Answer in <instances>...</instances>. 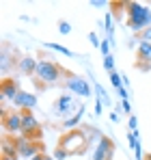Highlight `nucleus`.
Returning <instances> with one entry per match:
<instances>
[{
  "mask_svg": "<svg viewBox=\"0 0 151 160\" xmlns=\"http://www.w3.org/2000/svg\"><path fill=\"white\" fill-rule=\"evenodd\" d=\"M127 26L132 28L136 35H140L145 28L151 26V9L143 2H127Z\"/></svg>",
  "mask_w": 151,
  "mask_h": 160,
  "instance_id": "nucleus-1",
  "label": "nucleus"
},
{
  "mask_svg": "<svg viewBox=\"0 0 151 160\" xmlns=\"http://www.w3.org/2000/svg\"><path fill=\"white\" fill-rule=\"evenodd\" d=\"M89 41H91V43H93V46H95V48L100 50L101 41H100V35H97V32H89Z\"/></svg>",
  "mask_w": 151,
  "mask_h": 160,
  "instance_id": "nucleus-25",
  "label": "nucleus"
},
{
  "mask_svg": "<svg viewBox=\"0 0 151 160\" xmlns=\"http://www.w3.org/2000/svg\"><path fill=\"white\" fill-rule=\"evenodd\" d=\"M22 89H20V84H17V80L15 78H4L2 80V87H0V95H2V102L4 100H15V95L20 93Z\"/></svg>",
  "mask_w": 151,
  "mask_h": 160,
  "instance_id": "nucleus-11",
  "label": "nucleus"
},
{
  "mask_svg": "<svg viewBox=\"0 0 151 160\" xmlns=\"http://www.w3.org/2000/svg\"><path fill=\"white\" fill-rule=\"evenodd\" d=\"M91 4H93V7H97V9H100V7H106V2H101V0H93Z\"/></svg>",
  "mask_w": 151,
  "mask_h": 160,
  "instance_id": "nucleus-31",
  "label": "nucleus"
},
{
  "mask_svg": "<svg viewBox=\"0 0 151 160\" xmlns=\"http://www.w3.org/2000/svg\"><path fill=\"white\" fill-rule=\"evenodd\" d=\"M37 65H39V61L32 58V56H22V58L17 61V69H20V74H24V76L37 74Z\"/></svg>",
  "mask_w": 151,
  "mask_h": 160,
  "instance_id": "nucleus-13",
  "label": "nucleus"
},
{
  "mask_svg": "<svg viewBox=\"0 0 151 160\" xmlns=\"http://www.w3.org/2000/svg\"><path fill=\"white\" fill-rule=\"evenodd\" d=\"M114 149H117L114 141L110 136H104L101 134L100 138H97V143H95V147H93L91 160H112L114 158Z\"/></svg>",
  "mask_w": 151,
  "mask_h": 160,
  "instance_id": "nucleus-6",
  "label": "nucleus"
},
{
  "mask_svg": "<svg viewBox=\"0 0 151 160\" xmlns=\"http://www.w3.org/2000/svg\"><path fill=\"white\" fill-rule=\"evenodd\" d=\"M110 121H112V123H119V115H117V112H110Z\"/></svg>",
  "mask_w": 151,
  "mask_h": 160,
  "instance_id": "nucleus-30",
  "label": "nucleus"
},
{
  "mask_svg": "<svg viewBox=\"0 0 151 160\" xmlns=\"http://www.w3.org/2000/svg\"><path fill=\"white\" fill-rule=\"evenodd\" d=\"M52 158H54V160H67V152H65V149H61V147H56Z\"/></svg>",
  "mask_w": 151,
  "mask_h": 160,
  "instance_id": "nucleus-24",
  "label": "nucleus"
},
{
  "mask_svg": "<svg viewBox=\"0 0 151 160\" xmlns=\"http://www.w3.org/2000/svg\"><path fill=\"white\" fill-rule=\"evenodd\" d=\"M110 48H112V43H110L108 39H101L100 52H101V56H104V58H106V56H110Z\"/></svg>",
  "mask_w": 151,
  "mask_h": 160,
  "instance_id": "nucleus-21",
  "label": "nucleus"
},
{
  "mask_svg": "<svg viewBox=\"0 0 151 160\" xmlns=\"http://www.w3.org/2000/svg\"><path fill=\"white\" fill-rule=\"evenodd\" d=\"M101 108H104V102L101 100H95V115H101Z\"/></svg>",
  "mask_w": 151,
  "mask_h": 160,
  "instance_id": "nucleus-29",
  "label": "nucleus"
},
{
  "mask_svg": "<svg viewBox=\"0 0 151 160\" xmlns=\"http://www.w3.org/2000/svg\"><path fill=\"white\" fill-rule=\"evenodd\" d=\"M58 147H61V149H65V152H67V156H80V154H84V152H86V147H89V132H86L84 128L69 130V132L61 138Z\"/></svg>",
  "mask_w": 151,
  "mask_h": 160,
  "instance_id": "nucleus-2",
  "label": "nucleus"
},
{
  "mask_svg": "<svg viewBox=\"0 0 151 160\" xmlns=\"http://www.w3.org/2000/svg\"><path fill=\"white\" fill-rule=\"evenodd\" d=\"M22 115H24V119H22V134L32 138V134H37V130H39V121H37L32 110H22Z\"/></svg>",
  "mask_w": 151,
  "mask_h": 160,
  "instance_id": "nucleus-10",
  "label": "nucleus"
},
{
  "mask_svg": "<svg viewBox=\"0 0 151 160\" xmlns=\"http://www.w3.org/2000/svg\"><path fill=\"white\" fill-rule=\"evenodd\" d=\"M82 106L78 100H76L74 95H58V100L54 102V115H58V117H65V119H69L71 115L78 112V108Z\"/></svg>",
  "mask_w": 151,
  "mask_h": 160,
  "instance_id": "nucleus-5",
  "label": "nucleus"
},
{
  "mask_svg": "<svg viewBox=\"0 0 151 160\" xmlns=\"http://www.w3.org/2000/svg\"><path fill=\"white\" fill-rule=\"evenodd\" d=\"M15 145H17V156L20 158H35L37 154H41V145L35 143L28 136H15Z\"/></svg>",
  "mask_w": 151,
  "mask_h": 160,
  "instance_id": "nucleus-7",
  "label": "nucleus"
},
{
  "mask_svg": "<svg viewBox=\"0 0 151 160\" xmlns=\"http://www.w3.org/2000/svg\"><path fill=\"white\" fill-rule=\"evenodd\" d=\"M82 115H84V104L78 108V112L71 115L69 119H63V128H65V130H76V128L80 126V121H82Z\"/></svg>",
  "mask_w": 151,
  "mask_h": 160,
  "instance_id": "nucleus-14",
  "label": "nucleus"
},
{
  "mask_svg": "<svg viewBox=\"0 0 151 160\" xmlns=\"http://www.w3.org/2000/svg\"><path fill=\"white\" fill-rule=\"evenodd\" d=\"M2 160H17V158H13V156H2Z\"/></svg>",
  "mask_w": 151,
  "mask_h": 160,
  "instance_id": "nucleus-33",
  "label": "nucleus"
},
{
  "mask_svg": "<svg viewBox=\"0 0 151 160\" xmlns=\"http://www.w3.org/2000/svg\"><path fill=\"white\" fill-rule=\"evenodd\" d=\"M93 89H95V95H97V100H101L106 106L110 104V98H108V93L104 91V87L101 84H97V82H93Z\"/></svg>",
  "mask_w": 151,
  "mask_h": 160,
  "instance_id": "nucleus-18",
  "label": "nucleus"
},
{
  "mask_svg": "<svg viewBox=\"0 0 151 160\" xmlns=\"http://www.w3.org/2000/svg\"><path fill=\"white\" fill-rule=\"evenodd\" d=\"M121 112L132 115V104H129V100H123V102H121Z\"/></svg>",
  "mask_w": 151,
  "mask_h": 160,
  "instance_id": "nucleus-28",
  "label": "nucleus"
},
{
  "mask_svg": "<svg viewBox=\"0 0 151 160\" xmlns=\"http://www.w3.org/2000/svg\"><path fill=\"white\" fill-rule=\"evenodd\" d=\"M117 93H119V100H121V102H123V100H129V91H127V87L117 89Z\"/></svg>",
  "mask_w": 151,
  "mask_h": 160,
  "instance_id": "nucleus-27",
  "label": "nucleus"
},
{
  "mask_svg": "<svg viewBox=\"0 0 151 160\" xmlns=\"http://www.w3.org/2000/svg\"><path fill=\"white\" fill-rule=\"evenodd\" d=\"M127 128H129V132H136V130H138V119H136V115H129Z\"/></svg>",
  "mask_w": 151,
  "mask_h": 160,
  "instance_id": "nucleus-23",
  "label": "nucleus"
},
{
  "mask_svg": "<svg viewBox=\"0 0 151 160\" xmlns=\"http://www.w3.org/2000/svg\"><path fill=\"white\" fill-rule=\"evenodd\" d=\"M136 54H138L140 69H149V65H151V43L149 41H140L138 48H136Z\"/></svg>",
  "mask_w": 151,
  "mask_h": 160,
  "instance_id": "nucleus-12",
  "label": "nucleus"
},
{
  "mask_svg": "<svg viewBox=\"0 0 151 160\" xmlns=\"http://www.w3.org/2000/svg\"><path fill=\"white\" fill-rule=\"evenodd\" d=\"M22 119H24L22 110H20V112H15V108H13V110H2V128L9 134H20L22 132Z\"/></svg>",
  "mask_w": 151,
  "mask_h": 160,
  "instance_id": "nucleus-8",
  "label": "nucleus"
},
{
  "mask_svg": "<svg viewBox=\"0 0 151 160\" xmlns=\"http://www.w3.org/2000/svg\"><path fill=\"white\" fill-rule=\"evenodd\" d=\"M63 69L61 65L54 61V58H41L39 65H37V80L41 82V87H48V84H56L58 80L63 78Z\"/></svg>",
  "mask_w": 151,
  "mask_h": 160,
  "instance_id": "nucleus-3",
  "label": "nucleus"
},
{
  "mask_svg": "<svg viewBox=\"0 0 151 160\" xmlns=\"http://www.w3.org/2000/svg\"><path fill=\"white\" fill-rule=\"evenodd\" d=\"M30 160H46V154H37L35 158H30Z\"/></svg>",
  "mask_w": 151,
  "mask_h": 160,
  "instance_id": "nucleus-32",
  "label": "nucleus"
},
{
  "mask_svg": "<svg viewBox=\"0 0 151 160\" xmlns=\"http://www.w3.org/2000/svg\"><path fill=\"white\" fill-rule=\"evenodd\" d=\"M104 69H106L108 74H112V72H114V56H112V54L104 58Z\"/></svg>",
  "mask_w": 151,
  "mask_h": 160,
  "instance_id": "nucleus-20",
  "label": "nucleus"
},
{
  "mask_svg": "<svg viewBox=\"0 0 151 160\" xmlns=\"http://www.w3.org/2000/svg\"><path fill=\"white\" fill-rule=\"evenodd\" d=\"M108 78H110V84H112L114 89H121V87H123V76H121V74H119L117 69H114V72H112V74H110Z\"/></svg>",
  "mask_w": 151,
  "mask_h": 160,
  "instance_id": "nucleus-19",
  "label": "nucleus"
},
{
  "mask_svg": "<svg viewBox=\"0 0 151 160\" xmlns=\"http://www.w3.org/2000/svg\"><path fill=\"white\" fill-rule=\"evenodd\" d=\"M104 30H106V35H108V41H110L112 46H117V43H114V22H112V13H106V18H104Z\"/></svg>",
  "mask_w": 151,
  "mask_h": 160,
  "instance_id": "nucleus-16",
  "label": "nucleus"
},
{
  "mask_svg": "<svg viewBox=\"0 0 151 160\" xmlns=\"http://www.w3.org/2000/svg\"><path fill=\"white\" fill-rule=\"evenodd\" d=\"M58 32H61V35H69V32H71V24H69L67 20H61V22H58Z\"/></svg>",
  "mask_w": 151,
  "mask_h": 160,
  "instance_id": "nucleus-22",
  "label": "nucleus"
},
{
  "mask_svg": "<svg viewBox=\"0 0 151 160\" xmlns=\"http://www.w3.org/2000/svg\"><path fill=\"white\" fill-rule=\"evenodd\" d=\"M46 48H50V50H54V52L63 54V56H74V52L69 50V48H65V46H61V43H43Z\"/></svg>",
  "mask_w": 151,
  "mask_h": 160,
  "instance_id": "nucleus-17",
  "label": "nucleus"
},
{
  "mask_svg": "<svg viewBox=\"0 0 151 160\" xmlns=\"http://www.w3.org/2000/svg\"><path fill=\"white\" fill-rule=\"evenodd\" d=\"M37 102H39V100H37L35 93H30V91H20L11 104H13V108H17V110H35V108H37Z\"/></svg>",
  "mask_w": 151,
  "mask_h": 160,
  "instance_id": "nucleus-9",
  "label": "nucleus"
},
{
  "mask_svg": "<svg viewBox=\"0 0 151 160\" xmlns=\"http://www.w3.org/2000/svg\"><path fill=\"white\" fill-rule=\"evenodd\" d=\"M65 89L67 91H71L74 95H78V98H91L93 95V84L89 82V78H84V76H80V74H69L67 76V80H65Z\"/></svg>",
  "mask_w": 151,
  "mask_h": 160,
  "instance_id": "nucleus-4",
  "label": "nucleus"
},
{
  "mask_svg": "<svg viewBox=\"0 0 151 160\" xmlns=\"http://www.w3.org/2000/svg\"><path fill=\"white\" fill-rule=\"evenodd\" d=\"M2 156H13V158H20V156H17V145H15V138H9V136H4V138H2Z\"/></svg>",
  "mask_w": 151,
  "mask_h": 160,
  "instance_id": "nucleus-15",
  "label": "nucleus"
},
{
  "mask_svg": "<svg viewBox=\"0 0 151 160\" xmlns=\"http://www.w3.org/2000/svg\"><path fill=\"white\" fill-rule=\"evenodd\" d=\"M138 39H140V41H149V43H151V26L145 28V30L138 35Z\"/></svg>",
  "mask_w": 151,
  "mask_h": 160,
  "instance_id": "nucleus-26",
  "label": "nucleus"
},
{
  "mask_svg": "<svg viewBox=\"0 0 151 160\" xmlns=\"http://www.w3.org/2000/svg\"><path fill=\"white\" fill-rule=\"evenodd\" d=\"M46 160H54V158H50V156H46Z\"/></svg>",
  "mask_w": 151,
  "mask_h": 160,
  "instance_id": "nucleus-34",
  "label": "nucleus"
}]
</instances>
